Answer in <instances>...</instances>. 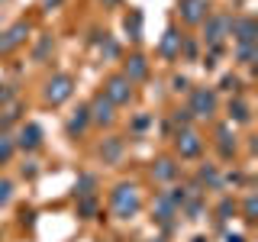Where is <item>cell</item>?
<instances>
[{"instance_id": "1", "label": "cell", "mask_w": 258, "mask_h": 242, "mask_svg": "<svg viewBox=\"0 0 258 242\" xmlns=\"http://www.w3.org/2000/svg\"><path fill=\"white\" fill-rule=\"evenodd\" d=\"M139 210V194H136L133 184H119L116 191H113V213L116 216H129Z\"/></svg>"}, {"instance_id": "2", "label": "cell", "mask_w": 258, "mask_h": 242, "mask_svg": "<svg viewBox=\"0 0 258 242\" xmlns=\"http://www.w3.org/2000/svg\"><path fill=\"white\" fill-rule=\"evenodd\" d=\"M103 97L116 107V103H129V97H133V81L123 78V75H113L107 81V87H103Z\"/></svg>"}, {"instance_id": "3", "label": "cell", "mask_w": 258, "mask_h": 242, "mask_svg": "<svg viewBox=\"0 0 258 242\" xmlns=\"http://www.w3.org/2000/svg\"><path fill=\"white\" fill-rule=\"evenodd\" d=\"M71 91H75V81H71V75H55L45 84V100L48 103H64L71 97Z\"/></svg>"}, {"instance_id": "4", "label": "cell", "mask_w": 258, "mask_h": 242, "mask_svg": "<svg viewBox=\"0 0 258 242\" xmlns=\"http://www.w3.org/2000/svg\"><path fill=\"white\" fill-rule=\"evenodd\" d=\"M213 110H216L213 91H207V87L194 91V97H190V113H194V116H213Z\"/></svg>"}, {"instance_id": "5", "label": "cell", "mask_w": 258, "mask_h": 242, "mask_svg": "<svg viewBox=\"0 0 258 242\" xmlns=\"http://www.w3.org/2000/svg\"><path fill=\"white\" fill-rule=\"evenodd\" d=\"M200 149H204L200 136L194 133V129H181V136H177V152H181L184 158H194V155H200Z\"/></svg>"}, {"instance_id": "6", "label": "cell", "mask_w": 258, "mask_h": 242, "mask_svg": "<svg viewBox=\"0 0 258 242\" xmlns=\"http://www.w3.org/2000/svg\"><path fill=\"white\" fill-rule=\"evenodd\" d=\"M26 32H29L26 23H16V26H10V29L4 32V39H0V52H13V48L26 39Z\"/></svg>"}, {"instance_id": "7", "label": "cell", "mask_w": 258, "mask_h": 242, "mask_svg": "<svg viewBox=\"0 0 258 242\" xmlns=\"http://www.w3.org/2000/svg\"><path fill=\"white\" fill-rule=\"evenodd\" d=\"M87 113H91V119H94V123H100V126H103V123H113V103H110L103 94L91 103V110H87Z\"/></svg>"}, {"instance_id": "8", "label": "cell", "mask_w": 258, "mask_h": 242, "mask_svg": "<svg viewBox=\"0 0 258 242\" xmlns=\"http://www.w3.org/2000/svg\"><path fill=\"white\" fill-rule=\"evenodd\" d=\"M181 13L187 23H200L207 16V0H181Z\"/></svg>"}, {"instance_id": "9", "label": "cell", "mask_w": 258, "mask_h": 242, "mask_svg": "<svg viewBox=\"0 0 258 242\" xmlns=\"http://www.w3.org/2000/svg\"><path fill=\"white\" fill-rule=\"evenodd\" d=\"M226 29H232V20H229V16H213V20L207 23V42H220Z\"/></svg>"}, {"instance_id": "10", "label": "cell", "mask_w": 258, "mask_h": 242, "mask_svg": "<svg viewBox=\"0 0 258 242\" xmlns=\"http://www.w3.org/2000/svg\"><path fill=\"white\" fill-rule=\"evenodd\" d=\"M39 142H42V129H39L36 123H26L20 129V142H16L20 149H36Z\"/></svg>"}, {"instance_id": "11", "label": "cell", "mask_w": 258, "mask_h": 242, "mask_svg": "<svg viewBox=\"0 0 258 242\" xmlns=\"http://www.w3.org/2000/svg\"><path fill=\"white\" fill-rule=\"evenodd\" d=\"M232 29L239 32V45H255V23L252 20H239V23H232Z\"/></svg>"}, {"instance_id": "12", "label": "cell", "mask_w": 258, "mask_h": 242, "mask_svg": "<svg viewBox=\"0 0 258 242\" xmlns=\"http://www.w3.org/2000/svg\"><path fill=\"white\" fill-rule=\"evenodd\" d=\"M161 52H165L168 58H174V55L181 52V36H177L174 29H168V32H165V42H161Z\"/></svg>"}, {"instance_id": "13", "label": "cell", "mask_w": 258, "mask_h": 242, "mask_svg": "<svg viewBox=\"0 0 258 242\" xmlns=\"http://www.w3.org/2000/svg\"><path fill=\"white\" fill-rule=\"evenodd\" d=\"M123 78H129V81L145 78V58H142V55H133V58H129V65H126V75H123Z\"/></svg>"}, {"instance_id": "14", "label": "cell", "mask_w": 258, "mask_h": 242, "mask_svg": "<svg viewBox=\"0 0 258 242\" xmlns=\"http://www.w3.org/2000/svg\"><path fill=\"white\" fill-rule=\"evenodd\" d=\"M87 119H91V113H87V107H81V110H78V116H71V119H68V133H71V136L81 133V129L87 126Z\"/></svg>"}, {"instance_id": "15", "label": "cell", "mask_w": 258, "mask_h": 242, "mask_svg": "<svg viewBox=\"0 0 258 242\" xmlns=\"http://www.w3.org/2000/svg\"><path fill=\"white\" fill-rule=\"evenodd\" d=\"M229 116H236L239 123H245V119H248V107H245V103H242V100L229 103Z\"/></svg>"}, {"instance_id": "16", "label": "cell", "mask_w": 258, "mask_h": 242, "mask_svg": "<svg viewBox=\"0 0 258 242\" xmlns=\"http://www.w3.org/2000/svg\"><path fill=\"white\" fill-rule=\"evenodd\" d=\"M13 149H16L13 139H7V136H4V139H0V165H4V161L13 155Z\"/></svg>"}, {"instance_id": "17", "label": "cell", "mask_w": 258, "mask_h": 242, "mask_svg": "<svg viewBox=\"0 0 258 242\" xmlns=\"http://www.w3.org/2000/svg\"><path fill=\"white\" fill-rule=\"evenodd\" d=\"M177 174V168L171 165V161H158V177L161 181H168V177H174Z\"/></svg>"}, {"instance_id": "18", "label": "cell", "mask_w": 258, "mask_h": 242, "mask_svg": "<svg viewBox=\"0 0 258 242\" xmlns=\"http://www.w3.org/2000/svg\"><path fill=\"white\" fill-rule=\"evenodd\" d=\"M10 191H13V184H10V181H0V207L10 204Z\"/></svg>"}, {"instance_id": "19", "label": "cell", "mask_w": 258, "mask_h": 242, "mask_svg": "<svg viewBox=\"0 0 258 242\" xmlns=\"http://www.w3.org/2000/svg\"><path fill=\"white\" fill-rule=\"evenodd\" d=\"M239 58L245 62V65H252V58H255V45H239Z\"/></svg>"}, {"instance_id": "20", "label": "cell", "mask_w": 258, "mask_h": 242, "mask_svg": "<svg viewBox=\"0 0 258 242\" xmlns=\"http://www.w3.org/2000/svg\"><path fill=\"white\" fill-rule=\"evenodd\" d=\"M116 155H119V139H113L107 145V158H116Z\"/></svg>"}, {"instance_id": "21", "label": "cell", "mask_w": 258, "mask_h": 242, "mask_svg": "<svg viewBox=\"0 0 258 242\" xmlns=\"http://www.w3.org/2000/svg\"><path fill=\"white\" fill-rule=\"evenodd\" d=\"M245 220H255V197H248L245 204Z\"/></svg>"}, {"instance_id": "22", "label": "cell", "mask_w": 258, "mask_h": 242, "mask_svg": "<svg viewBox=\"0 0 258 242\" xmlns=\"http://www.w3.org/2000/svg\"><path fill=\"white\" fill-rule=\"evenodd\" d=\"M107 4H113V0H107Z\"/></svg>"}]
</instances>
